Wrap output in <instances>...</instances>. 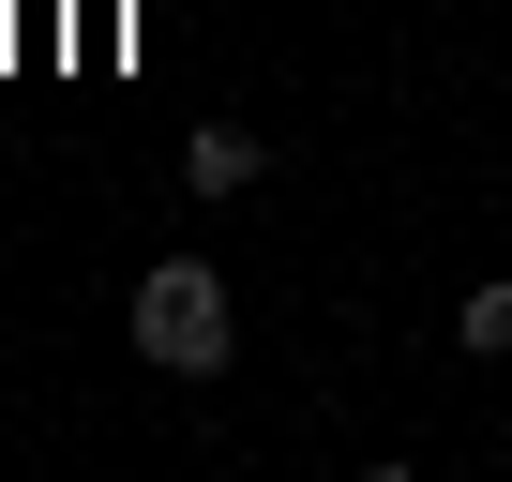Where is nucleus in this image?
<instances>
[{
    "instance_id": "1",
    "label": "nucleus",
    "mask_w": 512,
    "mask_h": 482,
    "mask_svg": "<svg viewBox=\"0 0 512 482\" xmlns=\"http://www.w3.org/2000/svg\"><path fill=\"white\" fill-rule=\"evenodd\" d=\"M226 347H241L226 272H211V257H151V272H136V362H151V377H226Z\"/></svg>"
},
{
    "instance_id": "2",
    "label": "nucleus",
    "mask_w": 512,
    "mask_h": 482,
    "mask_svg": "<svg viewBox=\"0 0 512 482\" xmlns=\"http://www.w3.org/2000/svg\"><path fill=\"white\" fill-rule=\"evenodd\" d=\"M256 181H272V136H241V121L181 136V196H256Z\"/></svg>"
},
{
    "instance_id": "3",
    "label": "nucleus",
    "mask_w": 512,
    "mask_h": 482,
    "mask_svg": "<svg viewBox=\"0 0 512 482\" xmlns=\"http://www.w3.org/2000/svg\"><path fill=\"white\" fill-rule=\"evenodd\" d=\"M452 332H467V362H512V272H497V287H467V317H452Z\"/></svg>"
}]
</instances>
